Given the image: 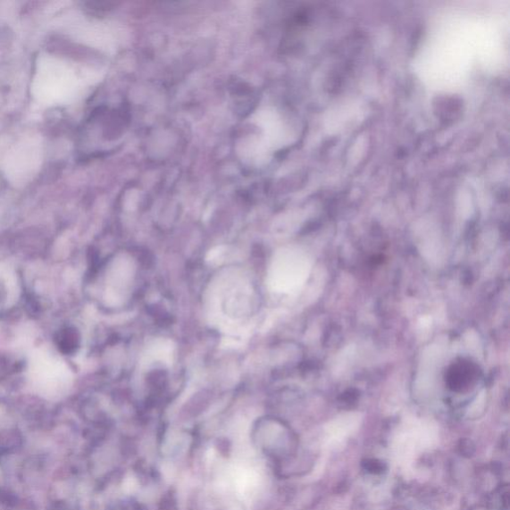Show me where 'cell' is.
<instances>
[{
  "label": "cell",
  "instance_id": "1",
  "mask_svg": "<svg viewBox=\"0 0 510 510\" xmlns=\"http://www.w3.org/2000/svg\"><path fill=\"white\" fill-rule=\"evenodd\" d=\"M473 373L471 364L463 363V364L456 365L449 373V386L456 391L463 390L464 388L471 384Z\"/></svg>",
  "mask_w": 510,
  "mask_h": 510
},
{
  "label": "cell",
  "instance_id": "2",
  "mask_svg": "<svg viewBox=\"0 0 510 510\" xmlns=\"http://www.w3.org/2000/svg\"><path fill=\"white\" fill-rule=\"evenodd\" d=\"M363 468L370 473L380 474L385 472L386 464L377 459H369L363 462Z\"/></svg>",
  "mask_w": 510,
  "mask_h": 510
},
{
  "label": "cell",
  "instance_id": "3",
  "mask_svg": "<svg viewBox=\"0 0 510 510\" xmlns=\"http://www.w3.org/2000/svg\"><path fill=\"white\" fill-rule=\"evenodd\" d=\"M460 449L461 453L466 456H471L475 452L474 445L472 442H470V440L468 439L462 440Z\"/></svg>",
  "mask_w": 510,
  "mask_h": 510
}]
</instances>
